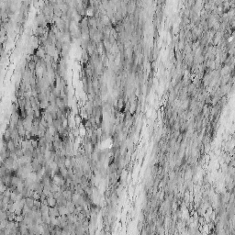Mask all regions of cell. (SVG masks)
<instances>
[{
	"label": "cell",
	"instance_id": "1",
	"mask_svg": "<svg viewBox=\"0 0 235 235\" xmlns=\"http://www.w3.org/2000/svg\"><path fill=\"white\" fill-rule=\"evenodd\" d=\"M47 205H48L49 207H51V208L56 207L57 199L54 198V197H48V198H47Z\"/></svg>",
	"mask_w": 235,
	"mask_h": 235
},
{
	"label": "cell",
	"instance_id": "2",
	"mask_svg": "<svg viewBox=\"0 0 235 235\" xmlns=\"http://www.w3.org/2000/svg\"><path fill=\"white\" fill-rule=\"evenodd\" d=\"M34 198L32 197H28V198H25V205H27L29 208H31L33 206H34Z\"/></svg>",
	"mask_w": 235,
	"mask_h": 235
}]
</instances>
